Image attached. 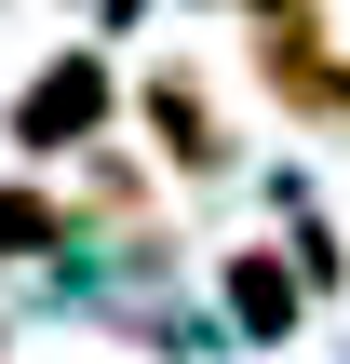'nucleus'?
<instances>
[{"label":"nucleus","mask_w":350,"mask_h":364,"mask_svg":"<svg viewBox=\"0 0 350 364\" xmlns=\"http://www.w3.org/2000/svg\"><path fill=\"white\" fill-rule=\"evenodd\" d=\"M108 122H121L108 54H54V68H40V81H13V108H0V135H13V149H40V162H54V149H94Z\"/></svg>","instance_id":"1"},{"label":"nucleus","mask_w":350,"mask_h":364,"mask_svg":"<svg viewBox=\"0 0 350 364\" xmlns=\"http://www.w3.org/2000/svg\"><path fill=\"white\" fill-rule=\"evenodd\" d=\"M256 81H270L297 122L350 135V54H324V14H283V27H256Z\"/></svg>","instance_id":"2"},{"label":"nucleus","mask_w":350,"mask_h":364,"mask_svg":"<svg viewBox=\"0 0 350 364\" xmlns=\"http://www.w3.org/2000/svg\"><path fill=\"white\" fill-rule=\"evenodd\" d=\"M148 122H162V162L175 176H229V135H216L202 68H148Z\"/></svg>","instance_id":"3"},{"label":"nucleus","mask_w":350,"mask_h":364,"mask_svg":"<svg viewBox=\"0 0 350 364\" xmlns=\"http://www.w3.org/2000/svg\"><path fill=\"white\" fill-rule=\"evenodd\" d=\"M297 297H310V284H297V270H283V257H256V243H243V257H229V311H243V324H256V338H283V324H297Z\"/></svg>","instance_id":"4"},{"label":"nucleus","mask_w":350,"mask_h":364,"mask_svg":"<svg viewBox=\"0 0 350 364\" xmlns=\"http://www.w3.org/2000/svg\"><path fill=\"white\" fill-rule=\"evenodd\" d=\"M54 243H81V216H67L54 189H13V176H0V270H13V257H54Z\"/></svg>","instance_id":"5"},{"label":"nucleus","mask_w":350,"mask_h":364,"mask_svg":"<svg viewBox=\"0 0 350 364\" xmlns=\"http://www.w3.org/2000/svg\"><path fill=\"white\" fill-rule=\"evenodd\" d=\"M94 216H148V176L135 162H94Z\"/></svg>","instance_id":"6"},{"label":"nucleus","mask_w":350,"mask_h":364,"mask_svg":"<svg viewBox=\"0 0 350 364\" xmlns=\"http://www.w3.org/2000/svg\"><path fill=\"white\" fill-rule=\"evenodd\" d=\"M243 14H256V27H283V14H310V0H243Z\"/></svg>","instance_id":"7"},{"label":"nucleus","mask_w":350,"mask_h":364,"mask_svg":"<svg viewBox=\"0 0 350 364\" xmlns=\"http://www.w3.org/2000/svg\"><path fill=\"white\" fill-rule=\"evenodd\" d=\"M108 27H135V0H108Z\"/></svg>","instance_id":"8"}]
</instances>
